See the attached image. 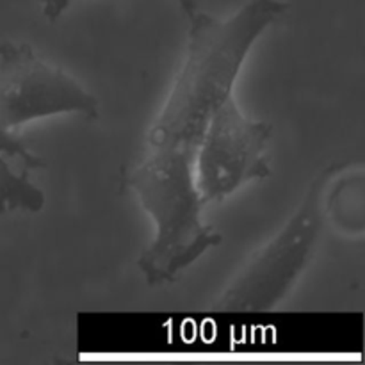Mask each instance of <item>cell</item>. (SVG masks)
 I'll use <instances>...</instances> for the list:
<instances>
[{
  "instance_id": "obj_6",
  "label": "cell",
  "mask_w": 365,
  "mask_h": 365,
  "mask_svg": "<svg viewBox=\"0 0 365 365\" xmlns=\"http://www.w3.org/2000/svg\"><path fill=\"white\" fill-rule=\"evenodd\" d=\"M41 168V157L16 132L0 125V216L38 214L45 207V192L31 180L32 171Z\"/></svg>"
},
{
  "instance_id": "obj_4",
  "label": "cell",
  "mask_w": 365,
  "mask_h": 365,
  "mask_svg": "<svg viewBox=\"0 0 365 365\" xmlns=\"http://www.w3.org/2000/svg\"><path fill=\"white\" fill-rule=\"evenodd\" d=\"M273 125L250 120L235 98L210 118L192 155V173L205 203L220 202L253 180L271 177L269 143Z\"/></svg>"
},
{
  "instance_id": "obj_5",
  "label": "cell",
  "mask_w": 365,
  "mask_h": 365,
  "mask_svg": "<svg viewBox=\"0 0 365 365\" xmlns=\"http://www.w3.org/2000/svg\"><path fill=\"white\" fill-rule=\"evenodd\" d=\"M61 114L98 118V100L61 68L43 61L27 43L0 45V125L25 123Z\"/></svg>"
},
{
  "instance_id": "obj_1",
  "label": "cell",
  "mask_w": 365,
  "mask_h": 365,
  "mask_svg": "<svg viewBox=\"0 0 365 365\" xmlns=\"http://www.w3.org/2000/svg\"><path fill=\"white\" fill-rule=\"evenodd\" d=\"M287 9L284 0H248L227 20L200 9L189 16L184 64L146 134L148 152H178L192 159L210 118L234 96L253 45Z\"/></svg>"
},
{
  "instance_id": "obj_3",
  "label": "cell",
  "mask_w": 365,
  "mask_h": 365,
  "mask_svg": "<svg viewBox=\"0 0 365 365\" xmlns=\"http://www.w3.org/2000/svg\"><path fill=\"white\" fill-rule=\"evenodd\" d=\"M349 163H331L310 182L298 209L221 292L217 312H266L296 285L316 253L324 225L323 200L331 178Z\"/></svg>"
},
{
  "instance_id": "obj_7",
  "label": "cell",
  "mask_w": 365,
  "mask_h": 365,
  "mask_svg": "<svg viewBox=\"0 0 365 365\" xmlns=\"http://www.w3.org/2000/svg\"><path fill=\"white\" fill-rule=\"evenodd\" d=\"M339 171L334 189L327 187L323 200L324 217L334 223L335 228L346 235L364 234V173L362 170L344 177V171Z\"/></svg>"
},
{
  "instance_id": "obj_8",
  "label": "cell",
  "mask_w": 365,
  "mask_h": 365,
  "mask_svg": "<svg viewBox=\"0 0 365 365\" xmlns=\"http://www.w3.org/2000/svg\"><path fill=\"white\" fill-rule=\"evenodd\" d=\"M75 0H41L43 14H45L46 20L48 21H56V20H59L64 13H66V9ZM175 2L182 7V11H184L185 16L187 18L191 16L196 9H198V4H196V0H175Z\"/></svg>"
},
{
  "instance_id": "obj_2",
  "label": "cell",
  "mask_w": 365,
  "mask_h": 365,
  "mask_svg": "<svg viewBox=\"0 0 365 365\" xmlns=\"http://www.w3.org/2000/svg\"><path fill=\"white\" fill-rule=\"evenodd\" d=\"M155 225L152 242L138 260L148 285L171 284L223 237L202 217L205 202L192 173V159L178 152H148L125 177Z\"/></svg>"
}]
</instances>
